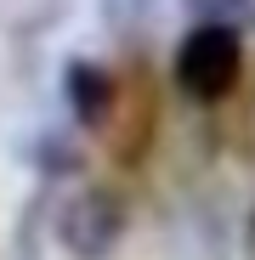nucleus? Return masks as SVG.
Masks as SVG:
<instances>
[{"label":"nucleus","instance_id":"obj_1","mask_svg":"<svg viewBox=\"0 0 255 260\" xmlns=\"http://www.w3.org/2000/svg\"><path fill=\"white\" fill-rule=\"evenodd\" d=\"M244 79V40L233 23H193L176 46V85L193 102H221Z\"/></svg>","mask_w":255,"mask_h":260},{"label":"nucleus","instance_id":"obj_2","mask_svg":"<svg viewBox=\"0 0 255 260\" xmlns=\"http://www.w3.org/2000/svg\"><path fill=\"white\" fill-rule=\"evenodd\" d=\"M57 238L74 260H108L125 238V198L114 187H79L57 209Z\"/></svg>","mask_w":255,"mask_h":260},{"label":"nucleus","instance_id":"obj_3","mask_svg":"<svg viewBox=\"0 0 255 260\" xmlns=\"http://www.w3.org/2000/svg\"><path fill=\"white\" fill-rule=\"evenodd\" d=\"M63 96H68V113L79 119V130H102L114 119V102H119V85L102 62L91 57H68L63 68Z\"/></svg>","mask_w":255,"mask_h":260},{"label":"nucleus","instance_id":"obj_4","mask_svg":"<svg viewBox=\"0 0 255 260\" xmlns=\"http://www.w3.org/2000/svg\"><path fill=\"white\" fill-rule=\"evenodd\" d=\"M187 6L199 12V23H233L249 0H187Z\"/></svg>","mask_w":255,"mask_h":260},{"label":"nucleus","instance_id":"obj_5","mask_svg":"<svg viewBox=\"0 0 255 260\" xmlns=\"http://www.w3.org/2000/svg\"><path fill=\"white\" fill-rule=\"evenodd\" d=\"M249 243H255V215H249Z\"/></svg>","mask_w":255,"mask_h":260}]
</instances>
